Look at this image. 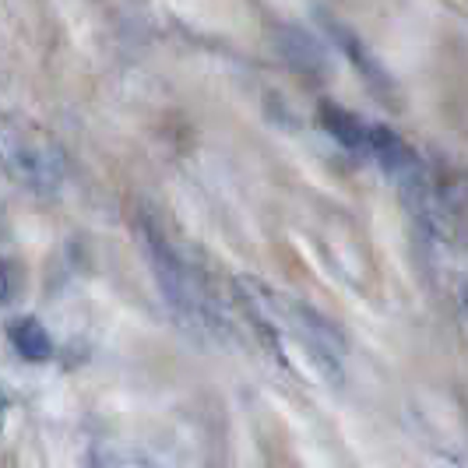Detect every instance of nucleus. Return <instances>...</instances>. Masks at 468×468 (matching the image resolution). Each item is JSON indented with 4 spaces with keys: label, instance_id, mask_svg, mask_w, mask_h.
Instances as JSON below:
<instances>
[{
    "label": "nucleus",
    "instance_id": "obj_1",
    "mask_svg": "<svg viewBox=\"0 0 468 468\" xmlns=\"http://www.w3.org/2000/svg\"><path fill=\"white\" fill-rule=\"evenodd\" d=\"M7 169L22 187L49 197L64 184L68 163H64V152L57 141L36 127H22L18 134L7 131Z\"/></svg>",
    "mask_w": 468,
    "mask_h": 468
},
{
    "label": "nucleus",
    "instance_id": "obj_2",
    "mask_svg": "<svg viewBox=\"0 0 468 468\" xmlns=\"http://www.w3.org/2000/svg\"><path fill=\"white\" fill-rule=\"evenodd\" d=\"M144 247H148V258H152V268L159 275V285H163V296L173 303V310H180L184 317H205V292H201V282L190 271V264L165 239L155 226L144 222Z\"/></svg>",
    "mask_w": 468,
    "mask_h": 468
},
{
    "label": "nucleus",
    "instance_id": "obj_3",
    "mask_svg": "<svg viewBox=\"0 0 468 468\" xmlns=\"http://www.w3.org/2000/svg\"><path fill=\"white\" fill-rule=\"evenodd\" d=\"M233 289H236V300L250 314V321H254L271 342H279V321H282L279 292H271V289L261 279H254V275H236Z\"/></svg>",
    "mask_w": 468,
    "mask_h": 468
},
{
    "label": "nucleus",
    "instance_id": "obj_4",
    "mask_svg": "<svg viewBox=\"0 0 468 468\" xmlns=\"http://www.w3.org/2000/svg\"><path fill=\"white\" fill-rule=\"evenodd\" d=\"M321 123L331 138L338 144H346L352 152H370V134H374V123H363V120L335 106V102H321Z\"/></svg>",
    "mask_w": 468,
    "mask_h": 468
},
{
    "label": "nucleus",
    "instance_id": "obj_5",
    "mask_svg": "<svg viewBox=\"0 0 468 468\" xmlns=\"http://www.w3.org/2000/svg\"><path fill=\"white\" fill-rule=\"evenodd\" d=\"M370 155H374L388 173H395V176L416 173V165H420L416 163V152H412L395 131H388V127H374V134H370Z\"/></svg>",
    "mask_w": 468,
    "mask_h": 468
},
{
    "label": "nucleus",
    "instance_id": "obj_6",
    "mask_svg": "<svg viewBox=\"0 0 468 468\" xmlns=\"http://www.w3.org/2000/svg\"><path fill=\"white\" fill-rule=\"evenodd\" d=\"M11 342H15V349L22 352L25 359H32V363H43L53 356V338H49V331L36 321V317H22L15 328H11Z\"/></svg>",
    "mask_w": 468,
    "mask_h": 468
},
{
    "label": "nucleus",
    "instance_id": "obj_7",
    "mask_svg": "<svg viewBox=\"0 0 468 468\" xmlns=\"http://www.w3.org/2000/svg\"><path fill=\"white\" fill-rule=\"evenodd\" d=\"M296 310V317H300V328L310 335V342H317V346H324V352H346V338H342V331L331 324L328 317H321L317 310H310V306H292Z\"/></svg>",
    "mask_w": 468,
    "mask_h": 468
}]
</instances>
